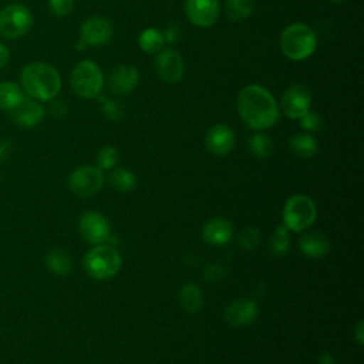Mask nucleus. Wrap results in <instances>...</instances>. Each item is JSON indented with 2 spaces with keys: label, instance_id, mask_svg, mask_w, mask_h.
<instances>
[{
  "label": "nucleus",
  "instance_id": "obj_1",
  "mask_svg": "<svg viewBox=\"0 0 364 364\" xmlns=\"http://www.w3.org/2000/svg\"><path fill=\"white\" fill-rule=\"evenodd\" d=\"M242 121L255 131L273 127L279 119V104L273 94L263 85L249 84L239 91L236 101Z\"/></svg>",
  "mask_w": 364,
  "mask_h": 364
},
{
  "label": "nucleus",
  "instance_id": "obj_2",
  "mask_svg": "<svg viewBox=\"0 0 364 364\" xmlns=\"http://www.w3.org/2000/svg\"><path fill=\"white\" fill-rule=\"evenodd\" d=\"M21 90L27 97L37 101H51L61 90V77L58 71L47 63H28L20 74Z\"/></svg>",
  "mask_w": 364,
  "mask_h": 364
},
{
  "label": "nucleus",
  "instance_id": "obj_3",
  "mask_svg": "<svg viewBox=\"0 0 364 364\" xmlns=\"http://www.w3.org/2000/svg\"><path fill=\"white\" fill-rule=\"evenodd\" d=\"M279 46L283 55L290 61H303L314 54L317 34L304 23H291L282 30Z\"/></svg>",
  "mask_w": 364,
  "mask_h": 364
},
{
  "label": "nucleus",
  "instance_id": "obj_4",
  "mask_svg": "<svg viewBox=\"0 0 364 364\" xmlns=\"http://www.w3.org/2000/svg\"><path fill=\"white\" fill-rule=\"evenodd\" d=\"M122 264L119 252L109 245H94L84 256L82 266L95 280H108L114 277Z\"/></svg>",
  "mask_w": 364,
  "mask_h": 364
},
{
  "label": "nucleus",
  "instance_id": "obj_5",
  "mask_svg": "<svg viewBox=\"0 0 364 364\" xmlns=\"http://www.w3.org/2000/svg\"><path fill=\"white\" fill-rule=\"evenodd\" d=\"M70 80L73 91L84 100L98 98L105 82L101 68L91 60H82L77 63Z\"/></svg>",
  "mask_w": 364,
  "mask_h": 364
},
{
  "label": "nucleus",
  "instance_id": "obj_6",
  "mask_svg": "<svg viewBox=\"0 0 364 364\" xmlns=\"http://www.w3.org/2000/svg\"><path fill=\"white\" fill-rule=\"evenodd\" d=\"M317 218V209L314 202L307 195L290 196L283 208V225L287 230L303 232L310 228Z\"/></svg>",
  "mask_w": 364,
  "mask_h": 364
},
{
  "label": "nucleus",
  "instance_id": "obj_7",
  "mask_svg": "<svg viewBox=\"0 0 364 364\" xmlns=\"http://www.w3.org/2000/svg\"><path fill=\"white\" fill-rule=\"evenodd\" d=\"M33 14L23 4H9L0 11V36L14 40L26 36L33 26Z\"/></svg>",
  "mask_w": 364,
  "mask_h": 364
},
{
  "label": "nucleus",
  "instance_id": "obj_8",
  "mask_svg": "<svg viewBox=\"0 0 364 364\" xmlns=\"http://www.w3.org/2000/svg\"><path fill=\"white\" fill-rule=\"evenodd\" d=\"M112 37V24L107 17L91 16L84 20L80 27V40L77 50L82 51L87 47H100L107 44Z\"/></svg>",
  "mask_w": 364,
  "mask_h": 364
},
{
  "label": "nucleus",
  "instance_id": "obj_9",
  "mask_svg": "<svg viewBox=\"0 0 364 364\" xmlns=\"http://www.w3.org/2000/svg\"><path fill=\"white\" fill-rule=\"evenodd\" d=\"M67 183L74 195L87 198L100 192L104 183V175L97 166L82 165L70 173Z\"/></svg>",
  "mask_w": 364,
  "mask_h": 364
},
{
  "label": "nucleus",
  "instance_id": "obj_10",
  "mask_svg": "<svg viewBox=\"0 0 364 364\" xmlns=\"http://www.w3.org/2000/svg\"><path fill=\"white\" fill-rule=\"evenodd\" d=\"M311 92L304 84H290L280 97V109L290 119H299L310 109Z\"/></svg>",
  "mask_w": 364,
  "mask_h": 364
},
{
  "label": "nucleus",
  "instance_id": "obj_11",
  "mask_svg": "<svg viewBox=\"0 0 364 364\" xmlns=\"http://www.w3.org/2000/svg\"><path fill=\"white\" fill-rule=\"evenodd\" d=\"M81 237L90 245L107 243L111 237V228L105 216L95 210L85 212L78 222Z\"/></svg>",
  "mask_w": 364,
  "mask_h": 364
},
{
  "label": "nucleus",
  "instance_id": "obj_12",
  "mask_svg": "<svg viewBox=\"0 0 364 364\" xmlns=\"http://www.w3.org/2000/svg\"><path fill=\"white\" fill-rule=\"evenodd\" d=\"M183 11L191 24L208 28L216 23L220 14V4L219 0H185Z\"/></svg>",
  "mask_w": 364,
  "mask_h": 364
},
{
  "label": "nucleus",
  "instance_id": "obj_13",
  "mask_svg": "<svg viewBox=\"0 0 364 364\" xmlns=\"http://www.w3.org/2000/svg\"><path fill=\"white\" fill-rule=\"evenodd\" d=\"M155 70L162 81L176 84L185 74V63L176 50L165 48L155 54Z\"/></svg>",
  "mask_w": 364,
  "mask_h": 364
},
{
  "label": "nucleus",
  "instance_id": "obj_14",
  "mask_svg": "<svg viewBox=\"0 0 364 364\" xmlns=\"http://www.w3.org/2000/svg\"><path fill=\"white\" fill-rule=\"evenodd\" d=\"M138 82H139V71L129 64L115 65L107 77V85L109 91L115 95L131 94L136 88Z\"/></svg>",
  "mask_w": 364,
  "mask_h": 364
},
{
  "label": "nucleus",
  "instance_id": "obj_15",
  "mask_svg": "<svg viewBox=\"0 0 364 364\" xmlns=\"http://www.w3.org/2000/svg\"><path fill=\"white\" fill-rule=\"evenodd\" d=\"M236 142L233 129L226 124H216L206 132L205 145L208 151L216 156L228 155Z\"/></svg>",
  "mask_w": 364,
  "mask_h": 364
},
{
  "label": "nucleus",
  "instance_id": "obj_16",
  "mask_svg": "<svg viewBox=\"0 0 364 364\" xmlns=\"http://www.w3.org/2000/svg\"><path fill=\"white\" fill-rule=\"evenodd\" d=\"M257 304L246 297L232 300L225 309V320L235 327H243L255 321L257 317Z\"/></svg>",
  "mask_w": 364,
  "mask_h": 364
},
{
  "label": "nucleus",
  "instance_id": "obj_17",
  "mask_svg": "<svg viewBox=\"0 0 364 364\" xmlns=\"http://www.w3.org/2000/svg\"><path fill=\"white\" fill-rule=\"evenodd\" d=\"M10 115L16 124L24 128H33L43 121L46 109L40 104V101L30 97H24L23 101L14 109L10 111Z\"/></svg>",
  "mask_w": 364,
  "mask_h": 364
},
{
  "label": "nucleus",
  "instance_id": "obj_18",
  "mask_svg": "<svg viewBox=\"0 0 364 364\" xmlns=\"http://www.w3.org/2000/svg\"><path fill=\"white\" fill-rule=\"evenodd\" d=\"M233 236V226L225 218H212L202 228V237L206 243L213 246H222L228 243Z\"/></svg>",
  "mask_w": 364,
  "mask_h": 364
},
{
  "label": "nucleus",
  "instance_id": "obj_19",
  "mask_svg": "<svg viewBox=\"0 0 364 364\" xmlns=\"http://www.w3.org/2000/svg\"><path fill=\"white\" fill-rule=\"evenodd\" d=\"M299 247L304 256L320 259L330 252V240L321 232H307L300 237Z\"/></svg>",
  "mask_w": 364,
  "mask_h": 364
},
{
  "label": "nucleus",
  "instance_id": "obj_20",
  "mask_svg": "<svg viewBox=\"0 0 364 364\" xmlns=\"http://www.w3.org/2000/svg\"><path fill=\"white\" fill-rule=\"evenodd\" d=\"M289 149L293 155L301 159H309L317 154L318 144L309 132H297L289 139Z\"/></svg>",
  "mask_w": 364,
  "mask_h": 364
},
{
  "label": "nucleus",
  "instance_id": "obj_21",
  "mask_svg": "<svg viewBox=\"0 0 364 364\" xmlns=\"http://www.w3.org/2000/svg\"><path fill=\"white\" fill-rule=\"evenodd\" d=\"M178 301L186 313H198L203 306V293L198 284L186 283L178 293Z\"/></svg>",
  "mask_w": 364,
  "mask_h": 364
},
{
  "label": "nucleus",
  "instance_id": "obj_22",
  "mask_svg": "<svg viewBox=\"0 0 364 364\" xmlns=\"http://www.w3.org/2000/svg\"><path fill=\"white\" fill-rule=\"evenodd\" d=\"M46 266L51 273L57 276H67L71 272L73 263L68 252L60 247H54L46 255Z\"/></svg>",
  "mask_w": 364,
  "mask_h": 364
},
{
  "label": "nucleus",
  "instance_id": "obj_23",
  "mask_svg": "<svg viewBox=\"0 0 364 364\" xmlns=\"http://www.w3.org/2000/svg\"><path fill=\"white\" fill-rule=\"evenodd\" d=\"M138 46L146 54H156L165 47V38L161 30L155 27L144 28L138 36Z\"/></svg>",
  "mask_w": 364,
  "mask_h": 364
},
{
  "label": "nucleus",
  "instance_id": "obj_24",
  "mask_svg": "<svg viewBox=\"0 0 364 364\" xmlns=\"http://www.w3.org/2000/svg\"><path fill=\"white\" fill-rule=\"evenodd\" d=\"M24 98L21 87L13 81L0 82V109L11 111L14 109Z\"/></svg>",
  "mask_w": 364,
  "mask_h": 364
},
{
  "label": "nucleus",
  "instance_id": "obj_25",
  "mask_svg": "<svg viewBox=\"0 0 364 364\" xmlns=\"http://www.w3.org/2000/svg\"><path fill=\"white\" fill-rule=\"evenodd\" d=\"M255 10L253 0H225L223 11L232 21H242L252 16Z\"/></svg>",
  "mask_w": 364,
  "mask_h": 364
},
{
  "label": "nucleus",
  "instance_id": "obj_26",
  "mask_svg": "<svg viewBox=\"0 0 364 364\" xmlns=\"http://www.w3.org/2000/svg\"><path fill=\"white\" fill-rule=\"evenodd\" d=\"M108 181L111 186L118 192H129L136 185L135 173L125 168H114L108 176Z\"/></svg>",
  "mask_w": 364,
  "mask_h": 364
},
{
  "label": "nucleus",
  "instance_id": "obj_27",
  "mask_svg": "<svg viewBox=\"0 0 364 364\" xmlns=\"http://www.w3.org/2000/svg\"><path fill=\"white\" fill-rule=\"evenodd\" d=\"M247 148L250 154L259 159L269 158L273 154V142L272 139L263 134V132H256L247 139Z\"/></svg>",
  "mask_w": 364,
  "mask_h": 364
},
{
  "label": "nucleus",
  "instance_id": "obj_28",
  "mask_svg": "<svg viewBox=\"0 0 364 364\" xmlns=\"http://www.w3.org/2000/svg\"><path fill=\"white\" fill-rule=\"evenodd\" d=\"M270 252L276 256H283L287 253L290 247V237L287 233V228L284 225H279L274 229V233L270 239Z\"/></svg>",
  "mask_w": 364,
  "mask_h": 364
},
{
  "label": "nucleus",
  "instance_id": "obj_29",
  "mask_svg": "<svg viewBox=\"0 0 364 364\" xmlns=\"http://www.w3.org/2000/svg\"><path fill=\"white\" fill-rule=\"evenodd\" d=\"M119 161V152L115 146L112 145H107V146H102L100 151H98V155H97V168H100L101 171H105V169H112L117 166Z\"/></svg>",
  "mask_w": 364,
  "mask_h": 364
},
{
  "label": "nucleus",
  "instance_id": "obj_30",
  "mask_svg": "<svg viewBox=\"0 0 364 364\" xmlns=\"http://www.w3.org/2000/svg\"><path fill=\"white\" fill-rule=\"evenodd\" d=\"M100 98V107L102 114L111 119V121H117L119 118H122L124 115V107L121 105V102L118 100L114 98H108V97H98Z\"/></svg>",
  "mask_w": 364,
  "mask_h": 364
},
{
  "label": "nucleus",
  "instance_id": "obj_31",
  "mask_svg": "<svg viewBox=\"0 0 364 364\" xmlns=\"http://www.w3.org/2000/svg\"><path fill=\"white\" fill-rule=\"evenodd\" d=\"M260 232L256 229V228H245L240 235H239V246L242 249H246V250H252L255 247H257V245L260 243Z\"/></svg>",
  "mask_w": 364,
  "mask_h": 364
},
{
  "label": "nucleus",
  "instance_id": "obj_32",
  "mask_svg": "<svg viewBox=\"0 0 364 364\" xmlns=\"http://www.w3.org/2000/svg\"><path fill=\"white\" fill-rule=\"evenodd\" d=\"M300 127L306 131V132H316L320 131L323 127V118L318 112L309 109L306 114H303L299 118Z\"/></svg>",
  "mask_w": 364,
  "mask_h": 364
},
{
  "label": "nucleus",
  "instance_id": "obj_33",
  "mask_svg": "<svg viewBox=\"0 0 364 364\" xmlns=\"http://www.w3.org/2000/svg\"><path fill=\"white\" fill-rule=\"evenodd\" d=\"M74 0H48V10L55 17H65L73 11Z\"/></svg>",
  "mask_w": 364,
  "mask_h": 364
},
{
  "label": "nucleus",
  "instance_id": "obj_34",
  "mask_svg": "<svg viewBox=\"0 0 364 364\" xmlns=\"http://www.w3.org/2000/svg\"><path fill=\"white\" fill-rule=\"evenodd\" d=\"M68 108L65 105L64 101L61 100H51V104H50V114L55 118H63L65 117Z\"/></svg>",
  "mask_w": 364,
  "mask_h": 364
},
{
  "label": "nucleus",
  "instance_id": "obj_35",
  "mask_svg": "<svg viewBox=\"0 0 364 364\" xmlns=\"http://www.w3.org/2000/svg\"><path fill=\"white\" fill-rule=\"evenodd\" d=\"M11 151H13L11 141L6 139V138H1L0 139V162L6 161L11 155Z\"/></svg>",
  "mask_w": 364,
  "mask_h": 364
},
{
  "label": "nucleus",
  "instance_id": "obj_36",
  "mask_svg": "<svg viewBox=\"0 0 364 364\" xmlns=\"http://www.w3.org/2000/svg\"><path fill=\"white\" fill-rule=\"evenodd\" d=\"M162 34H164L165 43H175V41H178V38H179V28H178L176 26H171V27H168L166 31L162 33Z\"/></svg>",
  "mask_w": 364,
  "mask_h": 364
},
{
  "label": "nucleus",
  "instance_id": "obj_37",
  "mask_svg": "<svg viewBox=\"0 0 364 364\" xmlns=\"http://www.w3.org/2000/svg\"><path fill=\"white\" fill-rule=\"evenodd\" d=\"M354 338L358 346H363V343H364V323L363 321L357 323V326L354 328Z\"/></svg>",
  "mask_w": 364,
  "mask_h": 364
},
{
  "label": "nucleus",
  "instance_id": "obj_38",
  "mask_svg": "<svg viewBox=\"0 0 364 364\" xmlns=\"http://www.w3.org/2000/svg\"><path fill=\"white\" fill-rule=\"evenodd\" d=\"M9 58H10L9 48L3 43H0V70L9 63Z\"/></svg>",
  "mask_w": 364,
  "mask_h": 364
},
{
  "label": "nucleus",
  "instance_id": "obj_39",
  "mask_svg": "<svg viewBox=\"0 0 364 364\" xmlns=\"http://www.w3.org/2000/svg\"><path fill=\"white\" fill-rule=\"evenodd\" d=\"M330 1H331V3H341L343 0H330Z\"/></svg>",
  "mask_w": 364,
  "mask_h": 364
}]
</instances>
